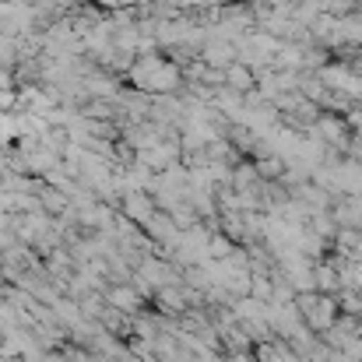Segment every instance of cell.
I'll list each match as a JSON object with an SVG mask.
<instances>
[{"instance_id": "7a4b0ae2", "label": "cell", "mask_w": 362, "mask_h": 362, "mask_svg": "<svg viewBox=\"0 0 362 362\" xmlns=\"http://www.w3.org/2000/svg\"><path fill=\"white\" fill-rule=\"evenodd\" d=\"M317 7L327 14V18H349V14H356L359 11V0H317Z\"/></svg>"}, {"instance_id": "3957f363", "label": "cell", "mask_w": 362, "mask_h": 362, "mask_svg": "<svg viewBox=\"0 0 362 362\" xmlns=\"http://www.w3.org/2000/svg\"><path fill=\"white\" fill-rule=\"evenodd\" d=\"M345 158H352V162L362 169V137H352V144L345 148Z\"/></svg>"}, {"instance_id": "6da1fadb", "label": "cell", "mask_w": 362, "mask_h": 362, "mask_svg": "<svg viewBox=\"0 0 362 362\" xmlns=\"http://www.w3.org/2000/svg\"><path fill=\"white\" fill-rule=\"evenodd\" d=\"M222 88H229V92H236V95H246V92H253L257 88V78H253V71L246 67V64H229L226 71H222Z\"/></svg>"}]
</instances>
